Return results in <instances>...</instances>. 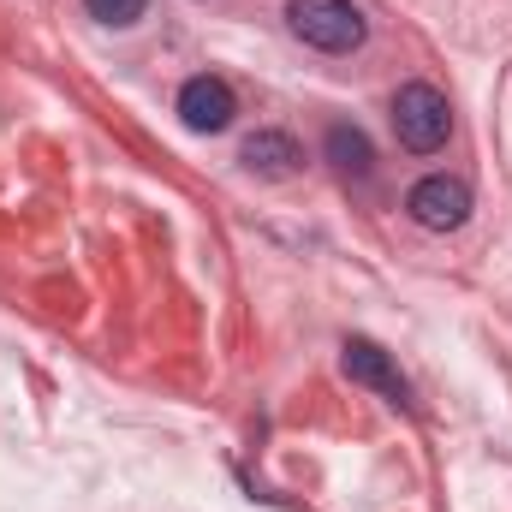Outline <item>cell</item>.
<instances>
[{
    "label": "cell",
    "mask_w": 512,
    "mask_h": 512,
    "mask_svg": "<svg viewBox=\"0 0 512 512\" xmlns=\"http://www.w3.org/2000/svg\"><path fill=\"white\" fill-rule=\"evenodd\" d=\"M286 24L298 42H310L322 54H352L370 36V18L352 0H286Z\"/></svg>",
    "instance_id": "obj_1"
},
{
    "label": "cell",
    "mask_w": 512,
    "mask_h": 512,
    "mask_svg": "<svg viewBox=\"0 0 512 512\" xmlns=\"http://www.w3.org/2000/svg\"><path fill=\"white\" fill-rule=\"evenodd\" d=\"M447 131H453V108H447V96L435 84H423V78L399 84V96H393V137H399V149L435 155L447 143Z\"/></svg>",
    "instance_id": "obj_2"
},
{
    "label": "cell",
    "mask_w": 512,
    "mask_h": 512,
    "mask_svg": "<svg viewBox=\"0 0 512 512\" xmlns=\"http://www.w3.org/2000/svg\"><path fill=\"white\" fill-rule=\"evenodd\" d=\"M405 215L423 227V233H459L471 221V185L453 179V173H429L405 191Z\"/></svg>",
    "instance_id": "obj_3"
},
{
    "label": "cell",
    "mask_w": 512,
    "mask_h": 512,
    "mask_svg": "<svg viewBox=\"0 0 512 512\" xmlns=\"http://www.w3.org/2000/svg\"><path fill=\"white\" fill-rule=\"evenodd\" d=\"M233 114H239V102H233L227 78H209V72H197V78H185V84H179V120H185L191 131L215 137V131L233 126Z\"/></svg>",
    "instance_id": "obj_4"
},
{
    "label": "cell",
    "mask_w": 512,
    "mask_h": 512,
    "mask_svg": "<svg viewBox=\"0 0 512 512\" xmlns=\"http://www.w3.org/2000/svg\"><path fill=\"white\" fill-rule=\"evenodd\" d=\"M346 376L364 387H376L387 405H411V387H405V376L393 370V358H387L376 340H364V334H352L346 340Z\"/></svg>",
    "instance_id": "obj_5"
},
{
    "label": "cell",
    "mask_w": 512,
    "mask_h": 512,
    "mask_svg": "<svg viewBox=\"0 0 512 512\" xmlns=\"http://www.w3.org/2000/svg\"><path fill=\"white\" fill-rule=\"evenodd\" d=\"M239 161L251 167L256 179H292L298 161H304V149H298L286 131H256V137H245V155H239Z\"/></svg>",
    "instance_id": "obj_6"
},
{
    "label": "cell",
    "mask_w": 512,
    "mask_h": 512,
    "mask_svg": "<svg viewBox=\"0 0 512 512\" xmlns=\"http://www.w3.org/2000/svg\"><path fill=\"white\" fill-rule=\"evenodd\" d=\"M328 161L340 167V173H352V179H364L370 167H376V149H370V137L358 126H346V120H334L328 126Z\"/></svg>",
    "instance_id": "obj_7"
},
{
    "label": "cell",
    "mask_w": 512,
    "mask_h": 512,
    "mask_svg": "<svg viewBox=\"0 0 512 512\" xmlns=\"http://www.w3.org/2000/svg\"><path fill=\"white\" fill-rule=\"evenodd\" d=\"M84 12H90L96 24H114V30H126V24H137V18L149 12V0H84Z\"/></svg>",
    "instance_id": "obj_8"
}]
</instances>
